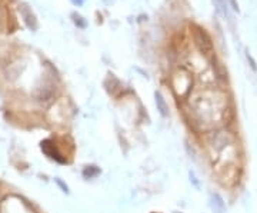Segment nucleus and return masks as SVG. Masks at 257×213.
<instances>
[{
  "mask_svg": "<svg viewBox=\"0 0 257 213\" xmlns=\"http://www.w3.org/2000/svg\"><path fill=\"white\" fill-rule=\"evenodd\" d=\"M192 84V79L190 74L187 73L186 70H179L173 77V89H175L176 94H184L186 92H189Z\"/></svg>",
  "mask_w": 257,
  "mask_h": 213,
  "instance_id": "obj_1",
  "label": "nucleus"
},
{
  "mask_svg": "<svg viewBox=\"0 0 257 213\" xmlns=\"http://www.w3.org/2000/svg\"><path fill=\"white\" fill-rule=\"evenodd\" d=\"M193 37H194V42H196L197 47L200 49V52H203L204 55H210L211 50H213V45H211L210 37L206 35V32H203L202 29L194 28Z\"/></svg>",
  "mask_w": 257,
  "mask_h": 213,
  "instance_id": "obj_2",
  "label": "nucleus"
},
{
  "mask_svg": "<svg viewBox=\"0 0 257 213\" xmlns=\"http://www.w3.org/2000/svg\"><path fill=\"white\" fill-rule=\"evenodd\" d=\"M22 15H23V18H25V22H26V25H28L30 29H36V19L33 16V13L28 9V6H25V5H22Z\"/></svg>",
  "mask_w": 257,
  "mask_h": 213,
  "instance_id": "obj_5",
  "label": "nucleus"
},
{
  "mask_svg": "<svg viewBox=\"0 0 257 213\" xmlns=\"http://www.w3.org/2000/svg\"><path fill=\"white\" fill-rule=\"evenodd\" d=\"M209 204H210L211 210L214 213L227 212V206H226L223 197H221L219 193H210V195H209Z\"/></svg>",
  "mask_w": 257,
  "mask_h": 213,
  "instance_id": "obj_3",
  "label": "nucleus"
},
{
  "mask_svg": "<svg viewBox=\"0 0 257 213\" xmlns=\"http://www.w3.org/2000/svg\"><path fill=\"white\" fill-rule=\"evenodd\" d=\"M155 100H156L157 111L160 112V115L165 116V118L166 116H169V106H167V103H166L163 94L160 92L155 93Z\"/></svg>",
  "mask_w": 257,
  "mask_h": 213,
  "instance_id": "obj_4",
  "label": "nucleus"
}]
</instances>
